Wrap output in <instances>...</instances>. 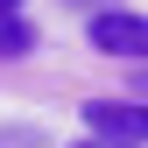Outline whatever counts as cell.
I'll list each match as a JSON object with an SVG mask.
<instances>
[{
	"label": "cell",
	"mask_w": 148,
	"mask_h": 148,
	"mask_svg": "<svg viewBox=\"0 0 148 148\" xmlns=\"http://www.w3.org/2000/svg\"><path fill=\"white\" fill-rule=\"evenodd\" d=\"M71 148H120V141H71Z\"/></svg>",
	"instance_id": "obj_6"
},
{
	"label": "cell",
	"mask_w": 148,
	"mask_h": 148,
	"mask_svg": "<svg viewBox=\"0 0 148 148\" xmlns=\"http://www.w3.org/2000/svg\"><path fill=\"white\" fill-rule=\"evenodd\" d=\"M28 49H35V21H28L21 7L0 14V57H28Z\"/></svg>",
	"instance_id": "obj_3"
},
{
	"label": "cell",
	"mask_w": 148,
	"mask_h": 148,
	"mask_svg": "<svg viewBox=\"0 0 148 148\" xmlns=\"http://www.w3.org/2000/svg\"><path fill=\"white\" fill-rule=\"evenodd\" d=\"M0 148H49V134L35 120H0Z\"/></svg>",
	"instance_id": "obj_4"
},
{
	"label": "cell",
	"mask_w": 148,
	"mask_h": 148,
	"mask_svg": "<svg viewBox=\"0 0 148 148\" xmlns=\"http://www.w3.org/2000/svg\"><path fill=\"white\" fill-rule=\"evenodd\" d=\"M85 42L99 49V57H120V64H148V14H127V7H106V14H92Z\"/></svg>",
	"instance_id": "obj_1"
},
{
	"label": "cell",
	"mask_w": 148,
	"mask_h": 148,
	"mask_svg": "<svg viewBox=\"0 0 148 148\" xmlns=\"http://www.w3.org/2000/svg\"><path fill=\"white\" fill-rule=\"evenodd\" d=\"M64 7H99V14H106V0H64Z\"/></svg>",
	"instance_id": "obj_5"
},
{
	"label": "cell",
	"mask_w": 148,
	"mask_h": 148,
	"mask_svg": "<svg viewBox=\"0 0 148 148\" xmlns=\"http://www.w3.org/2000/svg\"><path fill=\"white\" fill-rule=\"evenodd\" d=\"M14 7H21V0H0V14H14Z\"/></svg>",
	"instance_id": "obj_7"
},
{
	"label": "cell",
	"mask_w": 148,
	"mask_h": 148,
	"mask_svg": "<svg viewBox=\"0 0 148 148\" xmlns=\"http://www.w3.org/2000/svg\"><path fill=\"white\" fill-rule=\"evenodd\" d=\"M92 141H120V148H148V106L141 99H92L85 106Z\"/></svg>",
	"instance_id": "obj_2"
}]
</instances>
